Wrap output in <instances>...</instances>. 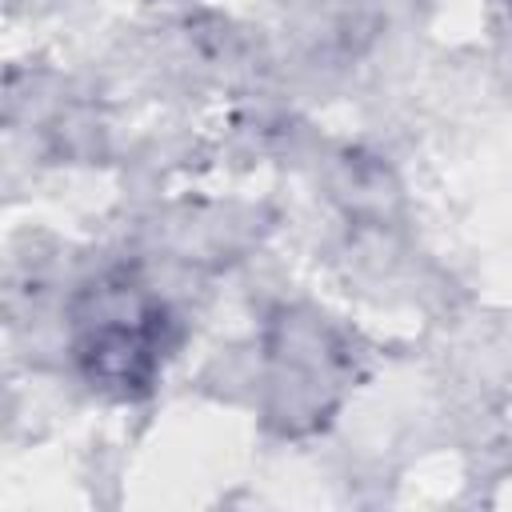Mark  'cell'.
Instances as JSON below:
<instances>
[{
  "label": "cell",
  "instance_id": "cell-1",
  "mask_svg": "<svg viewBox=\"0 0 512 512\" xmlns=\"http://www.w3.org/2000/svg\"><path fill=\"white\" fill-rule=\"evenodd\" d=\"M72 344L92 384L120 396H136L152 384L160 368L164 312L136 284L100 280L76 300Z\"/></svg>",
  "mask_w": 512,
  "mask_h": 512
}]
</instances>
